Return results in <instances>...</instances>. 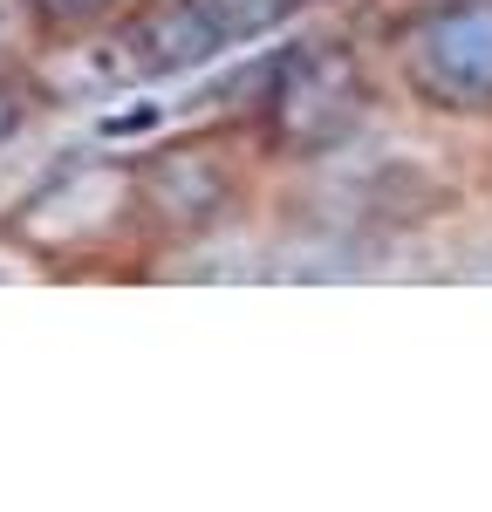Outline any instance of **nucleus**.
<instances>
[{"label": "nucleus", "instance_id": "1", "mask_svg": "<svg viewBox=\"0 0 492 512\" xmlns=\"http://www.w3.org/2000/svg\"><path fill=\"white\" fill-rule=\"evenodd\" d=\"M376 55L410 110L492 123V0H417L383 28Z\"/></svg>", "mask_w": 492, "mask_h": 512}, {"label": "nucleus", "instance_id": "2", "mask_svg": "<svg viewBox=\"0 0 492 512\" xmlns=\"http://www.w3.org/2000/svg\"><path fill=\"white\" fill-rule=\"evenodd\" d=\"M137 0H21L28 28H35L41 48H82V41L117 35V21Z\"/></svg>", "mask_w": 492, "mask_h": 512}, {"label": "nucleus", "instance_id": "3", "mask_svg": "<svg viewBox=\"0 0 492 512\" xmlns=\"http://www.w3.org/2000/svg\"><path fill=\"white\" fill-rule=\"evenodd\" d=\"M35 110H41V89H35V62L28 69H14V76H0V151L35 123Z\"/></svg>", "mask_w": 492, "mask_h": 512}, {"label": "nucleus", "instance_id": "4", "mask_svg": "<svg viewBox=\"0 0 492 512\" xmlns=\"http://www.w3.org/2000/svg\"><path fill=\"white\" fill-rule=\"evenodd\" d=\"M35 28H28V14H21V0H0V76H14V69H28L35 62Z\"/></svg>", "mask_w": 492, "mask_h": 512}, {"label": "nucleus", "instance_id": "5", "mask_svg": "<svg viewBox=\"0 0 492 512\" xmlns=\"http://www.w3.org/2000/svg\"><path fill=\"white\" fill-rule=\"evenodd\" d=\"M294 7H301V0H294Z\"/></svg>", "mask_w": 492, "mask_h": 512}]
</instances>
